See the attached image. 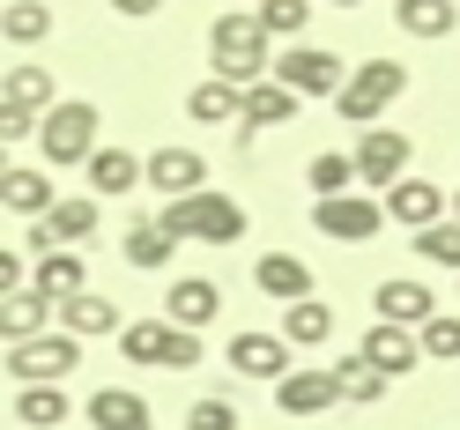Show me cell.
<instances>
[{
	"mask_svg": "<svg viewBox=\"0 0 460 430\" xmlns=\"http://www.w3.org/2000/svg\"><path fill=\"white\" fill-rule=\"evenodd\" d=\"M208 52H216V82H230V90H252V82H268V60H275L268 31H261L252 15H216Z\"/></svg>",
	"mask_w": 460,
	"mask_h": 430,
	"instance_id": "6da1fadb",
	"label": "cell"
},
{
	"mask_svg": "<svg viewBox=\"0 0 460 430\" xmlns=\"http://www.w3.org/2000/svg\"><path fill=\"white\" fill-rule=\"evenodd\" d=\"M156 223H164L171 238H200V245H238L245 238V208L230 193H208V186L186 193V200H171Z\"/></svg>",
	"mask_w": 460,
	"mask_h": 430,
	"instance_id": "7a4b0ae2",
	"label": "cell"
},
{
	"mask_svg": "<svg viewBox=\"0 0 460 430\" xmlns=\"http://www.w3.org/2000/svg\"><path fill=\"white\" fill-rule=\"evenodd\" d=\"M409 90V67L401 60H364L357 75H341V90H334V111L349 127H379V111Z\"/></svg>",
	"mask_w": 460,
	"mask_h": 430,
	"instance_id": "3957f363",
	"label": "cell"
},
{
	"mask_svg": "<svg viewBox=\"0 0 460 430\" xmlns=\"http://www.w3.org/2000/svg\"><path fill=\"white\" fill-rule=\"evenodd\" d=\"M119 356L141 364V371H193L200 364V341L171 320H127L119 327Z\"/></svg>",
	"mask_w": 460,
	"mask_h": 430,
	"instance_id": "277c9868",
	"label": "cell"
},
{
	"mask_svg": "<svg viewBox=\"0 0 460 430\" xmlns=\"http://www.w3.org/2000/svg\"><path fill=\"white\" fill-rule=\"evenodd\" d=\"M38 149H45V163H60V171H75V163H90V149H97V104H52L45 119H38Z\"/></svg>",
	"mask_w": 460,
	"mask_h": 430,
	"instance_id": "5b68a950",
	"label": "cell"
},
{
	"mask_svg": "<svg viewBox=\"0 0 460 430\" xmlns=\"http://www.w3.org/2000/svg\"><path fill=\"white\" fill-rule=\"evenodd\" d=\"M75 364H82V341L60 334V327H45V334H31V341H15V349H8L15 386H60Z\"/></svg>",
	"mask_w": 460,
	"mask_h": 430,
	"instance_id": "8992f818",
	"label": "cell"
},
{
	"mask_svg": "<svg viewBox=\"0 0 460 430\" xmlns=\"http://www.w3.org/2000/svg\"><path fill=\"white\" fill-rule=\"evenodd\" d=\"M268 82H282V90H297V97H334V90H341V52L282 45L275 60H268Z\"/></svg>",
	"mask_w": 460,
	"mask_h": 430,
	"instance_id": "52a82bcc",
	"label": "cell"
},
{
	"mask_svg": "<svg viewBox=\"0 0 460 430\" xmlns=\"http://www.w3.org/2000/svg\"><path fill=\"white\" fill-rule=\"evenodd\" d=\"M349 163H357V179H364V186H394V179H409L416 141L401 134V127H364V141L349 149Z\"/></svg>",
	"mask_w": 460,
	"mask_h": 430,
	"instance_id": "ba28073f",
	"label": "cell"
},
{
	"mask_svg": "<svg viewBox=\"0 0 460 430\" xmlns=\"http://www.w3.org/2000/svg\"><path fill=\"white\" fill-rule=\"evenodd\" d=\"M379 223H386V208H379L371 193H334V200H320V208H312V231L334 238V245H364V238H379Z\"/></svg>",
	"mask_w": 460,
	"mask_h": 430,
	"instance_id": "9c48e42d",
	"label": "cell"
},
{
	"mask_svg": "<svg viewBox=\"0 0 460 430\" xmlns=\"http://www.w3.org/2000/svg\"><path fill=\"white\" fill-rule=\"evenodd\" d=\"M97 223H104V208H97V193H82V200H52V208L31 223V252H75L82 238H90L97 231Z\"/></svg>",
	"mask_w": 460,
	"mask_h": 430,
	"instance_id": "30bf717a",
	"label": "cell"
},
{
	"mask_svg": "<svg viewBox=\"0 0 460 430\" xmlns=\"http://www.w3.org/2000/svg\"><path fill=\"white\" fill-rule=\"evenodd\" d=\"M379 208H386V223H401V231H430V223H446V193L409 171V179H394V186H386Z\"/></svg>",
	"mask_w": 460,
	"mask_h": 430,
	"instance_id": "8fae6325",
	"label": "cell"
},
{
	"mask_svg": "<svg viewBox=\"0 0 460 430\" xmlns=\"http://www.w3.org/2000/svg\"><path fill=\"white\" fill-rule=\"evenodd\" d=\"M230 371H238V379H282V371H290V341H282V334H261V327H245L238 341H230Z\"/></svg>",
	"mask_w": 460,
	"mask_h": 430,
	"instance_id": "7c38bea8",
	"label": "cell"
},
{
	"mask_svg": "<svg viewBox=\"0 0 460 430\" xmlns=\"http://www.w3.org/2000/svg\"><path fill=\"white\" fill-rule=\"evenodd\" d=\"M141 186H156L164 200H186V193L208 186V163H200L193 149H156L149 163H141Z\"/></svg>",
	"mask_w": 460,
	"mask_h": 430,
	"instance_id": "4fadbf2b",
	"label": "cell"
},
{
	"mask_svg": "<svg viewBox=\"0 0 460 430\" xmlns=\"http://www.w3.org/2000/svg\"><path fill=\"white\" fill-rule=\"evenodd\" d=\"M275 408L282 416H327V408H341V393H334L327 371H282L275 379Z\"/></svg>",
	"mask_w": 460,
	"mask_h": 430,
	"instance_id": "5bb4252c",
	"label": "cell"
},
{
	"mask_svg": "<svg viewBox=\"0 0 460 430\" xmlns=\"http://www.w3.org/2000/svg\"><path fill=\"white\" fill-rule=\"evenodd\" d=\"M297 90H282V82H252L245 90V111H238V134L252 141V134H268V127H290L297 119Z\"/></svg>",
	"mask_w": 460,
	"mask_h": 430,
	"instance_id": "9a60e30c",
	"label": "cell"
},
{
	"mask_svg": "<svg viewBox=\"0 0 460 430\" xmlns=\"http://www.w3.org/2000/svg\"><path fill=\"white\" fill-rule=\"evenodd\" d=\"M371 312H379L386 327H409V334H416L430 312H438V297H430L423 282H401V275H394V282H379V290H371Z\"/></svg>",
	"mask_w": 460,
	"mask_h": 430,
	"instance_id": "2e32d148",
	"label": "cell"
},
{
	"mask_svg": "<svg viewBox=\"0 0 460 430\" xmlns=\"http://www.w3.org/2000/svg\"><path fill=\"white\" fill-rule=\"evenodd\" d=\"M364 356H371V371H386V379H409V371L423 364L416 334H409V327H386V320H371V334H364Z\"/></svg>",
	"mask_w": 460,
	"mask_h": 430,
	"instance_id": "e0dca14e",
	"label": "cell"
},
{
	"mask_svg": "<svg viewBox=\"0 0 460 430\" xmlns=\"http://www.w3.org/2000/svg\"><path fill=\"white\" fill-rule=\"evenodd\" d=\"M252 282H261V297H275V304L312 297V268L297 252H261V260H252Z\"/></svg>",
	"mask_w": 460,
	"mask_h": 430,
	"instance_id": "ac0fdd59",
	"label": "cell"
},
{
	"mask_svg": "<svg viewBox=\"0 0 460 430\" xmlns=\"http://www.w3.org/2000/svg\"><path fill=\"white\" fill-rule=\"evenodd\" d=\"M119 327H127L119 304L97 297V290H75V297L60 304V334H75V341H97V334H119Z\"/></svg>",
	"mask_w": 460,
	"mask_h": 430,
	"instance_id": "d6986e66",
	"label": "cell"
},
{
	"mask_svg": "<svg viewBox=\"0 0 460 430\" xmlns=\"http://www.w3.org/2000/svg\"><path fill=\"white\" fill-rule=\"evenodd\" d=\"M164 312H171V327H186V334H193V327H208L216 312H223V290H216L208 275H186V282H171Z\"/></svg>",
	"mask_w": 460,
	"mask_h": 430,
	"instance_id": "ffe728a7",
	"label": "cell"
},
{
	"mask_svg": "<svg viewBox=\"0 0 460 430\" xmlns=\"http://www.w3.org/2000/svg\"><path fill=\"white\" fill-rule=\"evenodd\" d=\"M327 379H334V393L349 400V408H371V400H386V386H394L386 371H371V356H364V349H341V364L327 371Z\"/></svg>",
	"mask_w": 460,
	"mask_h": 430,
	"instance_id": "44dd1931",
	"label": "cell"
},
{
	"mask_svg": "<svg viewBox=\"0 0 460 430\" xmlns=\"http://www.w3.org/2000/svg\"><path fill=\"white\" fill-rule=\"evenodd\" d=\"M52 200H60V193H52V171H15V163L0 171V208H8V215H31L38 223Z\"/></svg>",
	"mask_w": 460,
	"mask_h": 430,
	"instance_id": "7402d4cb",
	"label": "cell"
},
{
	"mask_svg": "<svg viewBox=\"0 0 460 430\" xmlns=\"http://www.w3.org/2000/svg\"><path fill=\"white\" fill-rule=\"evenodd\" d=\"M82 171H90V193H97V200H119V193L141 186V156H134V149H90Z\"/></svg>",
	"mask_w": 460,
	"mask_h": 430,
	"instance_id": "603a6c76",
	"label": "cell"
},
{
	"mask_svg": "<svg viewBox=\"0 0 460 430\" xmlns=\"http://www.w3.org/2000/svg\"><path fill=\"white\" fill-rule=\"evenodd\" d=\"M119 252H127V268H149V275H156V268H171V260H179V238H171L156 215H141V223H127Z\"/></svg>",
	"mask_w": 460,
	"mask_h": 430,
	"instance_id": "cb8c5ba5",
	"label": "cell"
},
{
	"mask_svg": "<svg viewBox=\"0 0 460 430\" xmlns=\"http://www.w3.org/2000/svg\"><path fill=\"white\" fill-rule=\"evenodd\" d=\"M90 423H97V430H156V423H149V400L127 393V386H97V393H90Z\"/></svg>",
	"mask_w": 460,
	"mask_h": 430,
	"instance_id": "d4e9b609",
	"label": "cell"
},
{
	"mask_svg": "<svg viewBox=\"0 0 460 430\" xmlns=\"http://www.w3.org/2000/svg\"><path fill=\"white\" fill-rule=\"evenodd\" d=\"M45 320H52V297H38L31 282H22L15 297H0V341H31V334H45Z\"/></svg>",
	"mask_w": 460,
	"mask_h": 430,
	"instance_id": "484cf974",
	"label": "cell"
},
{
	"mask_svg": "<svg viewBox=\"0 0 460 430\" xmlns=\"http://www.w3.org/2000/svg\"><path fill=\"white\" fill-rule=\"evenodd\" d=\"M31 290L52 297V304H67L75 290H90V275H82V260L60 245V252H38V268H31Z\"/></svg>",
	"mask_w": 460,
	"mask_h": 430,
	"instance_id": "4316f807",
	"label": "cell"
},
{
	"mask_svg": "<svg viewBox=\"0 0 460 430\" xmlns=\"http://www.w3.org/2000/svg\"><path fill=\"white\" fill-rule=\"evenodd\" d=\"M0 104H22V111H38V119H45V111L60 104V97H52V67L15 60V67H8V82H0Z\"/></svg>",
	"mask_w": 460,
	"mask_h": 430,
	"instance_id": "83f0119b",
	"label": "cell"
},
{
	"mask_svg": "<svg viewBox=\"0 0 460 430\" xmlns=\"http://www.w3.org/2000/svg\"><path fill=\"white\" fill-rule=\"evenodd\" d=\"M334 334V312L320 297H297V304H282V341L290 349H320V341Z\"/></svg>",
	"mask_w": 460,
	"mask_h": 430,
	"instance_id": "f1b7e54d",
	"label": "cell"
},
{
	"mask_svg": "<svg viewBox=\"0 0 460 430\" xmlns=\"http://www.w3.org/2000/svg\"><path fill=\"white\" fill-rule=\"evenodd\" d=\"M460 22L453 0H394V31H409V38H446Z\"/></svg>",
	"mask_w": 460,
	"mask_h": 430,
	"instance_id": "f546056e",
	"label": "cell"
},
{
	"mask_svg": "<svg viewBox=\"0 0 460 430\" xmlns=\"http://www.w3.org/2000/svg\"><path fill=\"white\" fill-rule=\"evenodd\" d=\"M238 111H245V90H230V82H216V75L186 97V119H200V127H230Z\"/></svg>",
	"mask_w": 460,
	"mask_h": 430,
	"instance_id": "4dcf8cb0",
	"label": "cell"
},
{
	"mask_svg": "<svg viewBox=\"0 0 460 430\" xmlns=\"http://www.w3.org/2000/svg\"><path fill=\"white\" fill-rule=\"evenodd\" d=\"M0 38L8 45H45L52 38V8L45 0H8V8H0Z\"/></svg>",
	"mask_w": 460,
	"mask_h": 430,
	"instance_id": "1f68e13d",
	"label": "cell"
},
{
	"mask_svg": "<svg viewBox=\"0 0 460 430\" xmlns=\"http://www.w3.org/2000/svg\"><path fill=\"white\" fill-rule=\"evenodd\" d=\"M15 416L31 423V430H52V423H67V393L60 386H22L15 393Z\"/></svg>",
	"mask_w": 460,
	"mask_h": 430,
	"instance_id": "d6a6232c",
	"label": "cell"
},
{
	"mask_svg": "<svg viewBox=\"0 0 460 430\" xmlns=\"http://www.w3.org/2000/svg\"><path fill=\"white\" fill-rule=\"evenodd\" d=\"M305 179H312V193H320V200H334V193H357V163L341 156V149H327V156H312Z\"/></svg>",
	"mask_w": 460,
	"mask_h": 430,
	"instance_id": "836d02e7",
	"label": "cell"
},
{
	"mask_svg": "<svg viewBox=\"0 0 460 430\" xmlns=\"http://www.w3.org/2000/svg\"><path fill=\"white\" fill-rule=\"evenodd\" d=\"M252 22H261L268 45H275V38H297L305 22H312V8H305V0H261V8H252Z\"/></svg>",
	"mask_w": 460,
	"mask_h": 430,
	"instance_id": "e575fe53",
	"label": "cell"
},
{
	"mask_svg": "<svg viewBox=\"0 0 460 430\" xmlns=\"http://www.w3.org/2000/svg\"><path fill=\"white\" fill-rule=\"evenodd\" d=\"M416 349H423V356H446V364H460V320H453V312H430V320L416 327Z\"/></svg>",
	"mask_w": 460,
	"mask_h": 430,
	"instance_id": "d590c367",
	"label": "cell"
},
{
	"mask_svg": "<svg viewBox=\"0 0 460 430\" xmlns=\"http://www.w3.org/2000/svg\"><path fill=\"white\" fill-rule=\"evenodd\" d=\"M416 252L430 268H460V223L446 215V223H430V231H416Z\"/></svg>",
	"mask_w": 460,
	"mask_h": 430,
	"instance_id": "8d00e7d4",
	"label": "cell"
},
{
	"mask_svg": "<svg viewBox=\"0 0 460 430\" xmlns=\"http://www.w3.org/2000/svg\"><path fill=\"white\" fill-rule=\"evenodd\" d=\"M186 430H238V408H230V400H193Z\"/></svg>",
	"mask_w": 460,
	"mask_h": 430,
	"instance_id": "74e56055",
	"label": "cell"
},
{
	"mask_svg": "<svg viewBox=\"0 0 460 430\" xmlns=\"http://www.w3.org/2000/svg\"><path fill=\"white\" fill-rule=\"evenodd\" d=\"M38 134V111H22V104H0V149H15V141H31Z\"/></svg>",
	"mask_w": 460,
	"mask_h": 430,
	"instance_id": "f35d334b",
	"label": "cell"
},
{
	"mask_svg": "<svg viewBox=\"0 0 460 430\" xmlns=\"http://www.w3.org/2000/svg\"><path fill=\"white\" fill-rule=\"evenodd\" d=\"M15 290H22V260H15L8 245H0V297H15Z\"/></svg>",
	"mask_w": 460,
	"mask_h": 430,
	"instance_id": "ab89813d",
	"label": "cell"
},
{
	"mask_svg": "<svg viewBox=\"0 0 460 430\" xmlns=\"http://www.w3.org/2000/svg\"><path fill=\"white\" fill-rule=\"evenodd\" d=\"M111 8H119V15H134V22H141V15H156L164 0H111Z\"/></svg>",
	"mask_w": 460,
	"mask_h": 430,
	"instance_id": "60d3db41",
	"label": "cell"
},
{
	"mask_svg": "<svg viewBox=\"0 0 460 430\" xmlns=\"http://www.w3.org/2000/svg\"><path fill=\"white\" fill-rule=\"evenodd\" d=\"M446 215H453V223H460V186H453V200H446Z\"/></svg>",
	"mask_w": 460,
	"mask_h": 430,
	"instance_id": "b9f144b4",
	"label": "cell"
},
{
	"mask_svg": "<svg viewBox=\"0 0 460 430\" xmlns=\"http://www.w3.org/2000/svg\"><path fill=\"white\" fill-rule=\"evenodd\" d=\"M334 8H364V0H334Z\"/></svg>",
	"mask_w": 460,
	"mask_h": 430,
	"instance_id": "7bdbcfd3",
	"label": "cell"
},
{
	"mask_svg": "<svg viewBox=\"0 0 460 430\" xmlns=\"http://www.w3.org/2000/svg\"><path fill=\"white\" fill-rule=\"evenodd\" d=\"M0 171H8V149H0Z\"/></svg>",
	"mask_w": 460,
	"mask_h": 430,
	"instance_id": "ee69618b",
	"label": "cell"
},
{
	"mask_svg": "<svg viewBox=\"0 0 460 430\" xmlns=\"http://www.w3.org/2000/svg\"><path fill=\"white\" fill-rule=\"evenodd\" d=\"M453 8H460V0H453Z\"/></svg>",
	"mask_w": 460,
	"mask_h": 430,
	"instance_id": "f6af8a7d",
	"label": "cell"
}]
</instances>
